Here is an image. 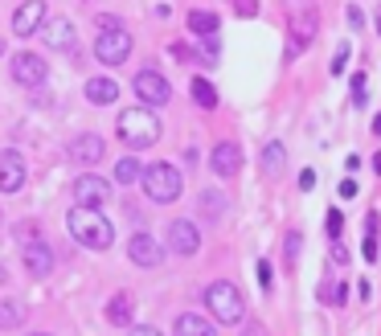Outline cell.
Masks as SVG:
<instances>
[{"label":"cell","instance_id":"cell-29","mask_svg":"<svg viewBox=\"0 0 381 336\" xmlns=\"http://www.w3.org/2000/svg\"><path fill=\"white\" fill-rule=\"evenodd\" d=\"M299 242H303V238H299V230H291V234H287V263H291V267L299 263Z\"/></svg>","mask_w":381,"mask_h":336},{"label":"cell","instance_id":"cell-24","mask_svg":"<svg viewBox=\"0 0 381 336\" xmlns=\"http://www.w3.org/2000/svg\"><path fill=\"white\" fill-rule=\"evenodd\" d=\"M193 103L205 107V111H214V107H217V90L205 83V78H193Z\"/></svg>","mask_w":381,"mask_h":336},{"label":"cell","instance_id":"cell-41","mask_svg":"<svg viewBox=\"0 0 381 336\" xmlns=\"http://www.w3.org/2000/svg\"><path fill=\"white\" fill-rule=\"evenodd\" d=\"M132 336H160V332H156V328H144V324H140V328H132Z\"/></svg>","mask_w":381,"mask_h":336},{"label":"cell","instance_id":"cell-26","mask_svg":"<svg viewBox=\"0 0 381 336\" xmlns=\"http://www.w3.org/2000/svg\"><path fill=\"white\" fill-rule=\"evenodd\" d=\"M140 177H144V168H140V160H132V156L115 164V181H119V185H132V181H140Z\"/></svg>","mask_w":381,"mask_h":336},{"label":"cell","instance_id":"cell-21","mask_svg":"<svg viewBox=\"0 0 381 336\" xmlns=\"http://www.w3.org/2000/svg\"><path fill=\"white\" fill-rule=\"evenodd\" d=\"M189 29H193L197 37H217V13L193 9V13H189Z\"/></svg>","mask_w":381,"mask_h":336},{"label":"cell","instance_id":"cell-8","mask_svg":"<svg viewBox=\"0 0 381 336\" xmlns=\"http://www.w3.org/2000/svg\"><path fill=\"white\" fill-rule=\"evenodd\" d=\"M70 193H74V205H86V209H103V201L111 197V185H107L103 177H90V172H83V177L70 185Z\"/></svg>","mask_w":381,"mask_h":336},{"label":"cell","instance_id":"cell-38","mask_svg":"<svg viewBox=\"0 0 381 336\" xmlns=\"http://www.w3.org/2000/svg\"><path fill=\"white\" fill-rule=\"evenodd\" d=\"M332 263H348V251H345V246H340V242L332 246Z\"/></svg>","mask_w":381,"mask_h":336},{"label":"cell","instance_id":"cell-42","mask_svg":"<svg viewBox=\"0 0 381 336\" xmlns=\"http://www.w3.org/2000/svg\"><path fill=\"white\" fill-rule=\"evenodd\" d=\"M373 172H377V177H381V152H377V156H373Z\"/></svg>","mask_w":381,"mask_h":336},{"label":"cell","instance_id":"cell-2","mask_svg":"<svg viewBox=\"0 0 381 336\" xmlns=\"http://www.w3.org/2000/svg\"><path fill=\"white\" fill-rule=\"evenodd\" d=\"M119 140L132 144L135 152L140 148H152L160 140V119L152 115V107H127L119 115Z\"/></svg>","mask_w":381,"mask_h":336},{"label":"cell","instance_id":"cell-43","mask_svg":"<svg viewBox=\"0 0 381 336\" xmlns=\"http://www.w3.org/2000/svg\"><path fill=\"white\" fill-rule=\"evenodd\" d=\"M373 132H377V135H381V115H377V119H373Z\"/></svg>","mask_w":381,"mask_h":336},{"label":"cell","instance_id":"cell-37","mask_svg":"<svg viewBox=\"0 0 381 336\" xmlns=\"http://www.w3.org/2000/svg\"><path fill=\"white\" fill-rule=\"evenodd\" d=\"M315 185V168H303L299 172V189H312Z\"/></svg>","mask_w":381,"mask_h":336},{"label":"cell","instance_id":"cell-40","mask_svg":"<svg viewBox=\"0 0 381 336\" xmlns=\"http://www.w3.org/2000/svg\"><path fill=\"white\" fill-rule=\"evenodd\" d=\"M99 29H119V17H99Z\"/></svg>","mask_w":381,"mask_h":336},{"label":"cell","instance_id":"cell-36","mask_svg":"<svg viewBox=\"0 0 381 336\" xmlns=\"http://www.w3.org/2000/svg\"><path fill=\"white\" fill-rule=\"evenodd\" d=\"M259 283H263V291H271V263H259Z\"/></svg>","mask_w":381,"mask_h":336},{"label":"cell","instance_id":"cell-5","mask_svg":"<svg viewBox=\"0 0 381 336\" xmlns=\"http://www.w3.org/2000/svg\"><path fill=\"white\" fill-rule=\"evenodd\" d=\"M205 303H209V312H214L217 324H242V316H246L242 291H238L234 283H209Z\"/></svg>","mask_w":381,"mask_h":336},{"label":"cell","instance_id":"cell-35","mask_svg":"<svg viewBox=\"0 0 381 336\" xmlns=\"http://www.w3.org/2000/svg\"><path fill=\"white\" fill-rule=\"evenodd\" d=\"M357 193H361V189L353 185V181H340V189H336V197H345V201H353Z\"/></svg>","mask_w":381,"mask_h":336},{"label":"cell","instance_id":"cell-28","mask_svg":"<svg viewBox=\"0 0 381 336\" xmlns=\"http://www.w3.org/2000/svg\"><path fill=\"white\" fill-rule=\"evenodd\" d=\"M365 99H369V95H365V74L357 70V74H353V103H357V107H365Z\"/></svg>","mask_w":381,"mask_h":336},{"label":"cell","instance_id":"cell-23","mask_svg":"<svg viewBox=\"0 0 381 336\" xmlns=\"http://www.w3.org/2000/svg\"><path fill=\"white\" fill-rule=\"evenodd\" d=\"M283 156H287V152H283L279 140H271V144L263 148V172H266V177H275V172L283 168Z\"/></svg>","mask_w":381,"mask_h":336},{"label":"cell","instance_id":"cell-6","mask_svg":"<svg viewBox=\"0 0 381 336\" xmlns=\"http://www.w3.org/2000/svg\"><path fill=\"white\" fill-rule=\"evenodd\" d=\"M132 53V33L119 25V29H99V41H95V58L103 66H123Z\"/></svg>","mask_w":381,"mask_h":336},{"label":"cell","instance_id":"cell-44","mask_svg":"<svg viewBox=\"0 0 381 336\" xmlns=\"http://www.w3.org/2000/svg\"><path fill=\"white\" fill-rule=\"evenodd\" d=\"M377 33H381V9H377Z\"/></svg>","mask_w":381,"mask_h":336},{"label":"cell","instance_id":"cell-30","mask_svg":"<svg viewBox=\"0 0 381 336\" xmlns=\"http://www.w3.org/2000/svg\"><path fill=\"white\" fill-rule=\"evenodd\" d=\"M345 62H348V41L336 46V58H332V74H345Z\"/></svg>","mask_w":381,"mask_h":336},{"label":"cell","instance_id":"cell-22","mask_svg":"<svg viewBox=\"0 0 381 336\" xmlns=\"http://www.w3.org/2000/svg\"><path fill=\"white\" fill-rule=\"evenodd\" d=\"M25 324V308L17 300H0V328H21Z\"/></svg>","mask_w":381,"mask_h":336},{"label":"cell","instance_id":"cell-25","mask_svg":"<svg viewBox=\"0 0 381 336\" xmlns=\"http://www.w3.org/2000/svg\"><path fill=\"white\" fill-rule=\"evenodd\" d=\"M221 209H226V197H221L217 189H205V193H201V214H205V218H221Z\"/></svg>","mask_w":381,"mask_h":336},{"label":"cell","instance_id":"cell-27","mask_svg":"<svg viewBox=\"0 0 381 336\" xmlns=\"http://www.w3.org/2000/svg\"><path fill=\"white\" fill-rule=\"evenodd\" d=\"M320 300H324V303H345L348 300V287H324V291H320Z\"/></svg>","mask_w":381,"mask_h":336},{"label":"cell","instance_id":"cell-33","mask_svg":"<svg viewBox=\"0 0 381 336\" xmlns=\"http://www.w3.org/2000/svg\"><path fill=\"white\" fill-rule=\"evenodd\" d=\"M340 230H345V218H340V209H328V234L340 238Z\"/></svg>","mask_w":381,"mask_h":336},{"label":"cell","instance_id":"cell-16","mask_svg":"<svg viewBox=\"0 0 381 336\" xmlns=\"http://www.w3.org/2000/svg\"><path fill=\"white\" fill-rule=\"evenodd\" d=\"M25 185V160L21 152H0V193H17Z\"/></svg>","mask_w":381,"mask_h":336},{"label":"cell","instance_id":"cell-3","mask_svg":"<svg viewBox=\"0 0 381 336\" xmlns=\"http://www.w3.org/2000/svg\"><path fill=\"white\" fill-rule=\"evenodd\" d=\"M144 193H148L156 205H172L177 197H181V189H184V181H181V168H172V164H152V168H144Z\"/></svg>","mask_w":381,"mask_h":336},{"label":"cell","instance_id":"cell-14","mask_svg":"<svg viewBox=\"0 0 381 336\" xmlns=\"http://www.w3.org/2000/svg\"><path fill=\"white\" fill-rule=\"evenodd\" d=\"M46 74H50V66H46L37 53L25 50V53L13 58V78H17L21 86H41V83H46Z\"/></svg>","mask_w":381,"mask_h":336},{"label":"cell","instance_id":"cell-11","mask_svg":"<svg viewBox=\"0 0 381 336\" xmlns=\"http://www.w3.org/2000/svg\"><path fill=\"white\" fill-rule=\"evenodd\" d=\"M41 25H46V0H25L13 13V33L17 37H33Z\"/></svg>","mask_w":381,"mask_h":336},{"label":"cell","instance_id":"cell-4","mask_svg":"<svg viewBox=\"0 0 381 336\" xmlns=\"http://www.w3.org/2000/svg\"><path fill=\"white\" fill-rule=\"evenodd\" d=\"M315 25H320V17H315L312 0H291V37H287V58H299V53L312 46Z\"/></svg>","mask_w":381,"mask_h":336},{"label":"cell","instance_id":"cell-19","mask_svg":"<svg viewBox=\"0 0 381 336\" xmlns=\"http://www.w3.org/2000/svg\"><path fill=\"white\" fill-rule=\"evenodd\" d=\"M86 99L95 103V107H107V103L119 99V86L111 83V78H90V83H86Z\"/></svg>","mask_w":381,"mask_h":336},{"label":"cell","instance_id":"cell-18","mask_svg":"<svg viewBox=\"0 0 381 336\" xmlns=\"http://www.w3.org/2000/svg\"><path fill=\"white\" fill-rule=\"evenodd\" d=\"M132 316H135L132 295H127V291H115V295H111V303H107V320H111L115 328H132Z\"/></svg>","mask_w":381,"mask_h":336},{"label":"cell","instance_id":"cell-45","mask_svg":"<svg viewBox=\"0 0 381 336\" xmlns=\"http://www.w3.org/2000/svg\"><path fill=\"white\" fill-rule=\"evenodd\" d=\"M0 53H4V41H0Z\"/></svg>","mask_w":381,"mask_h":336},{"label":"cell","instance_id":"cell-1","mask_svg":"<svg viewBox=\"0 0 381 336\" xmlns=\"http://www.w3.org/2000/svg\"><path fill=\"white\" fill-rule=\"evenodd\" d=\"M66 226H70V234L78 238L83 246H90V251H107V246L115 242V226L103 218L99 209L74 205V209H70V218H66Z\"/></svg>","mask_w":381,"mask_h":336},{"label":"cell","instance_id":"cell-34","mask_svg":"<svg viewBox=\"0 0 381 336\" xmlns=\"http://www.w3.org/2000/svg\"><path fill=\"white\" fill-rule=\"evenodd\" d=\"M365 258L377 263V234H365Z\"/></svg>","mask_w":381,"mask_h":336},{"label":"cell","instance_id":"cell-13","mask_svg":"<svg viewBox=\"0 0 381 336\" xmlns=\"http://www.w3.org/2000/svg\"><path fill=\"white\" fill-rule=\"evenodd\" d=\"M209 168H214L217 177H226V181L238 177V172H242V148H238L234 140H221L214 148V156H209Z\"/></svg>","mask_w":381,"mask_h":336},{"label":"cell","instance_id":"cell-12","mask_svg":"<svg viewBox=\"0 0 381 336\" xmlns=\"http://www.w3.org/2000/svg\"><path fill=\"white\" fill-rule=\"evenodd\" d=\"M127 258H132L135 267H160L165 246H160L152 234H132V242H127Z\"/></svg>","mask_w":381,"mask_h":336},{"label":"cell","instance_id":"cell-39","mask_svg":"<svg viewBox=\"0 0 381 336\" xmlns=\"http://www.w3.org/2000/svg\"><path fill=\"white\" fill-rule=\"evenodd\" d=\"M242 336H266V328H263V324H246V328H242Z\"/></svg>","mask_w":381,"mask_h":336},{"label":"cell","instance_id":"cell-7","mask_svg":"<svg viewBox=\"0 0 381 336\" xmlns=\"http://www.w3.org/2000/svg\"><path fill=\"white\" fill-rule=\"evenodd\" d=\"M135 95H140L144 107H165V103L172 99V86H168L165 74H156V70H140V74H135Z\"/></svg>","mask_w":381,"mask_h":336},{"label":"cell","instance_id":"cell-46","mask_svg":"<svg viewBox=\"0 0 381 336\" xmlns=\"http://www.w3.org/2000/svg\"><path fill=\"white\" fill-rule=\"evenodd\" d=\"M37 336H46V332H37Z\"/></svg>","mask_w":381,"mask_h":336},{"label":"cell","instance_id":"cell-32","mask_svg":"<svg viewBox=\"0 0 381 336\" xmlns=\"http://www.w3.org/2000/svg\"><path fill=\"white\" fill-rule=\"evenodd\" d=\"M345 21H348V29H361V25H365V13L357 9V4H348V9H345Z\"/></svg>","mask_w":381,"mask_h":336},{"label":"cell","instance_id":"cell-31","mask_svg":"<svg viewBox=\"0 0 381 336\" xmlns=\"http://www.w3.org/2000/svg\"><path fill=\"white\" fill-rule=\"evenodd\" d=\"M230 4H234L238 17H254V13H259V0H230Z\"/></svg>","mask_w":381,"mask_h":336},{"label":"cell","instance_id":"cell-10","mask_svg":"<svg viewBox=\"0 0 381 336\" xmlns=\"http://www.w3.org/2000/svg\"><path fill=\"white\" fill-rule=\"evenodd\" d=\"M25 271L37 279H46L53 271V251L46 246V238H33L29 230H25Z\"/></svg>","mask_w":381,"mask_h":336},{"label":"cell","instance_id":"cell-9","mask_svg":"<svg viewBox=\"0 0 381 336\" xmlns=\"http://www.w3.org/2000/svg\"><path fill=\"white\" fill-rule=\"evenodd\" d=\"M168 251H172V254H181V258L197 254V251H201V230L193 226V221L177 218L172 226H168Z\"/></svg>","mask_w":381,"mask_h":336},{"label":"cell","instance_id":"cell-17","mask_svg":"<svg viewBox=\"0 0 381 336\" xmlns=\"http://www.w3.org/2000/svg\"><path fill=\"white\" fill-rule=\"evenodd\" d=\"M46 46L74 53V46H78V33H74V25H70L66 17H62V21H50V25H46Z\"/></svg>","mask_w":381,"mask_h":336},{"label":"cell","instance_id":"cell-15","mask_svg":"<svg viewBox=\"0 0 381 336\" xmlns=\"http://www.w3.org/2000/svg\"><path fill=\"white\" fill-rule=\"evenodd\" d=\"M103 152H107V144H103V135L95 132H83L70 140V160H78V164H99Z\"/></svg>","mask_w":381,"mask_h":336},{"label":"cell","instance_id":"cell-20","mask_svg":"<svg viewBox=\"0 0 381 336\" xmlns=\"http://www.w3.org/2000/svg\"><path fill=\"white\" fill-rule=\"evenodd\" d=\"M177 336H217V328L205 324L201 316H193V312H184V316L177 320Z\"/></svg>","mask_w":381,"mask_h":336}]
</instances>
